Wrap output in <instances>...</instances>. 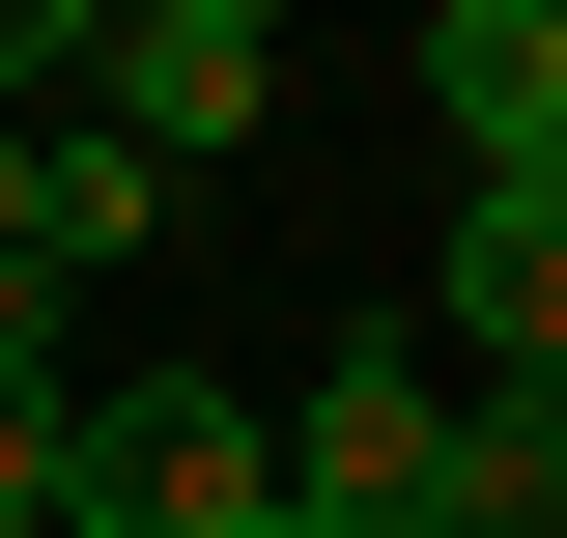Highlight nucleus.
Wrapping results in <instances>:
<instances>
[{
    "label": "nucleus",
    "instance_id": "nucleus-9",
    "mask_svg": "<svg viewBox=\"0 0 567 538\" xmlns=\"http://www.w3.org/2000/svg\"><path fill=\"white\" fill-rule=\"evenodd\" d=\"M256 538H312V510H256Z\"/></svg>",
    "mask_w": 567,
    "mask_h": 538
},
{
    "label": "nucleus",
    "instance_id": "nucleus-8",
    "mask_svg": "<svg viewBox=\"0 0 567 538\" xmlns=\"http://www.w3.org/2000/svg\"><path fill=\"white\" fill-rule=\"evenodd\" d=\"M0 369H58V283H29V256H0Z\"/></svg>",
    "mask_w": 567,
    "mask_h": 538
},
{
    "label": "nucleus",
    "instance_id": "nucleus-5",
    "mask_svg": "<svg viewBox=\"0 0 567 538\" xmlns=\"http://www.w3.org/2000/svg\"><path fill=\"white\" fill-rule=\"evenodd\" d=\"M0 227H29V283H85V256H142V227H171V170H142V142H85V114H29Z\"/></svg>",
    "mask_w": 567,
    "mask_h": 538
},
{
    "label": "nucleus",
    "instance_id": "nucleus-1",
    "mask_svg": "<svg viewBox=\"0 0 567 538\" xmlns=\"http://www.w3.org/2000/svg\"><path fill=\"white\" fill-rule=\"evenodd\" d=\"M58 482H85V538H256V510H284V454H256L227 369H85Z\"/></svg>",
    "mask_w": 567,
    "mask_h": 538
},
{
    "label": "nucleus",
    "instance_id": "nucleus-2",
    "mask_svg": "<svg viewBox=\"0 0 567 538\" xmlns=\"http://www.w3.org/2000/svg\"><path fill=\"white\" fill-rule=\"evenodd\" d=\"M256 114H284V29H256V0H85V142L227 170Z\"/></svg>",
    "mask_w": 567,
    "mask_h": 538
},
{
    "label": "nucleus",
    "instance_id": "nucleus-4",
    "mask_svg": "<svg viewBox=\"0 0 567 538\" xmlns=\"http://www.w3.org/2000/svg\"><path fill=\"white\" fill-rule=\"evenodd\" d=\"M256 454H284V510H312V538H425V454H454V397H425V340H341V369H312Z\"/></svg>",
    "mask_w": 567,
    "mask_h": 538
},
{
    "label": "nucleus",
    "instance_id": "nucleus-7",
    "mask_svg": "<svg viewBox=\"0 0 567 538\" xmlns=\"http://www.w3.org/2000/svg\"><path fill=\"white\" fill-rule=\"evenodd\" d=\"M58 425H85L58 369H0V538H85V482H58Z\"/></svg>",
    "mask_w": 567,
    "mask_h": 538
},
{
    "label": "nucleus",
    "instance_id": "nucleus-3",
    "mask_svg": "<svg viewBox=\"0 0 567 538\" xmlns=\"http://www.w3.org/2000/svg\"><path fill=\"white\" fill-rule=\"evenodd\" d=\"M425 114L483 227H567V0H425Z\"/></svg>",
    "mask_w": 567,
    "mask_h": 538
},
{
    "label": "nucleus",
    "instance_id": "nucleus-6",
    "mask_svg": "<svg viewBox=\"0 0 567 538\" xmlns=\"http://www.w3.org/2000/svg\"><path fill=\"white\" fill-rule=\"evenodd\" d=\"M425 312L483 340V369H567V227H483V199H454V256H425Z\"/></svg>",
    "mask_w": 567,
    "mask_h": 538
}]
</instances>
